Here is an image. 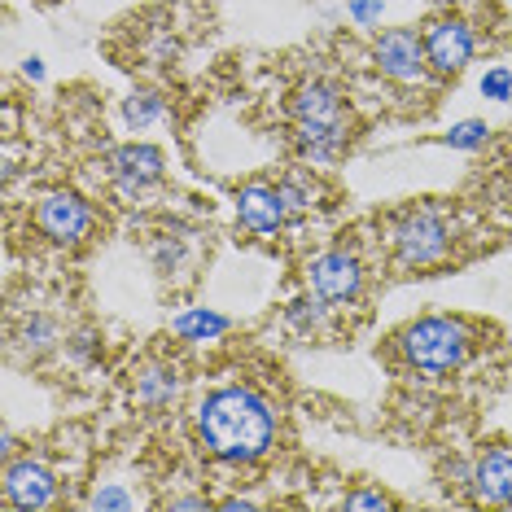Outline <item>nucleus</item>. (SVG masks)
Returning <instances> with one entry per match:
<instances>
[{"label": "nucleus", "mask_w": 512, "mask_h": 512, "mask_svg": "<svg viewBox=\"0 0 512 512\" xmlns=\"http://www.w3.org/2000/svg\"><path fill=\"white\" fill-rule=\"evenodd\" d=\"M390 241L403 267H434L451 250V224L434 206H407L403 215H394Z\"/></svg>", "instance_id": "obj_4"}, {"label": "nucleus", "mask_w": 512, "mask_h": 512, "mask_svg": "<svg viewBox=\"0 0 512 512\" xmlns=\"http://www.w3.org/2000/svg\"><path fill=\"white\" fill-rule=\"evenodd\" d=\"M84 508H92V512H127V508H136V495H127L123 486H97V491L88 495V504Z\"/></svg>", "instance_id": "obj_19"}, {"label": "nucleus", "mask_w": 512, "mask_h": 512, "mask_svg": "<svg viewBox=\"0 0 512 512\" xmlns=\"http://www.w3.org/2000/svg\"><path fill=\"white\" fill-rule=\"evenodd\" d=\"M281 197H285V206H289V219H298V215H307L311 206H316V189H311L302 176L294 180H281Z\"/></svg>", "instance_id": "obj_20"}, {"label": "nucleus", "mask_w": 512, "mask_h": 512, "mask_svg": "<svg viewBox=\"0 0 512 512\" xmlns=\"http://www.w3.org/2000/svg\"><path fill=\"white\" fill-rule=\"evenodd\" d=\"M22 71H27V79H44V66H40V57H31V62L22 66Z\"/></svg>", "instance_id": "obj_27"}, {"label": "nucleus", "mask_w": 512, "mask_h": 512, "mask_svg": "<svg viewBox=\"0 0 512 512\" xmlns=\"http://www.w3.org/2000/svg\"><path fill=\"white\" fill-rule=\"evenodd\" d=\"M482 92L491 101H508L512 97V71H508V66H495V71H486L482 75Z\"/></svg>", "instance_id": "obj_21"}, {"label": "nucleus", "mask_w": 512, "mask_h": 512, "mask_svg": "<svg viewBox=\"0 0 512 512\" xmlns=\"http://www.w3.org/2000/svg\"><path fill=\"white\" fill-rule=\"evenodd\" d=\"M442 5H469V0H442Z\"/></svg>", "instance_id": "obj_28"}, {"label": "nucleus", "mask_w": 512, "mask_h": 512, "mask_svg": "<svg viewBox=\"0 0 512 512\" xmlns=\"http://www.w3.org/2000/svg\"><path fill=\"white\" fill-rule=\"evenodd\" d=\"M399 351L407 359V368H416L421 377H447V372L464 368V359L473 351V333L464 320L429 316V320L407 324L399 333Z\"/></svg>", "instance_id": "obj_3"}, {"label": "nucleus", "mask_w": 512, "mask_h": 512, "mask_svg": "<svg viewBox=\"0 0 512 512\" xmlns=\"http://www.w3.org/2000/svg\"><path fill=\"white\" fill-rule=\"evenodd\" d=\"M18 342L27 346L31 355H40V351H53V346L62 342V329H57V320H49V316H31L27 324H22Z\"/></svg>", "instance_id": "obj_17"}, {"label": "nucleus", "mask_w": 512, "mask_h": 512, "mask_svg": "<svg viewBox=\"0 0 512 512\" xmlns=\"http://www.w3.org/2000/svg\"><path fill=\"white\" fill-rule=\"evenodd\" d=\"M346 508H394V499L381 491H355V495H346Z\"/></svg>", "instance_id": "obj_23"}, {"label": "nucleus", "mask_w": 512, "mask_h": 512, "mask_svg": "<svg viewBox=\"0 0 512 512\" xmlns=\"http://www.w3.org/2000/svg\"><path fill=\"white\" fill-rule=\"evenodd\" d=\"M473 495L491 508H508L512 504V447H491L482 451L469 473Z\"/></svg>", "instance_id": "obj_12"}, {"label": "nucleus", "mask_w": 512, "mask_h": 512, "mask_svg": "<svg viewBox=\"0 0 512 512\" xmlns=\"http://www.w3.org/2000/svg\"><path fill=\"white\" fill-rule=\"evenodd\" d=\"M0 456H5V460L18 456V442H14V434H9V429H5V438H0Z\"/></svg>", "instance_id": "obj_25"}, {"label": "nucleus", "mask_w": 512, "mask_h": 512, "mask_svg": "<svg viewBox=\"0 0 512 512\" xmlns=\"http://www.w3.org/2000/svg\"><path fill=\"white\" fill-rule=\"evenodd\" d=\"M289 114H294V141L302 149V158L333 162L346 154L355 119H351V106H346L337 84H329V79H307V84H298L294 97H289Z\"/></svg>", "instance_id": "obj_2"}, {"label": "nucleus", "mask_w": 512, "mask_h": 512, "mask_svg": "<svg viewBox=\"0 0 512 512\" xmlns=\"http://www.w3.org/2000/svg\"><path fill=\"white\" fill-rule=\"evenodd\" d=\"M508 167H512V149H508Z\"/></svg>", "instance_id": "obj_29"}, {"label": "nucleus", "mask_w": 512, "mask_h": 512, "mask_svg": "<svg viewBox=\"0 0 512 512\" xmlns=\"http://www.w3.org/2000/svg\"><path fill=\"white\" fill-rule=\"evenodd\" d=\"M197 442L224 464H250L267 456L276 438V412L259 390L250 386H224L206 394V403L193 412Z\"/></svg>", "instance_id": "obj_1"}, {"label": "nucleus", "mask_w": 512, "mask_h": 512, "mask_svg": "<svg viewBox=\"0 0 512 512\" xmlns=\"http://www.w3.org/2000/svg\"><path fill=\"white\" fill-rule=\"evenodd\" d=\"M372 62L381 75H390L394 84H412L425 75V40L412 27H390L372 40Z\"/></svg>", "instance_id": "obj_8"}, {"label": "nucleus", "mask_w": 512, "mask_h": 512, "mask_svg": "<svg viewBox=\"0 0 512 512\" xmlns=\"http://www.w3.org/2000/svg\"><path fill=\"white\" fill-rule=\"evenodd\" d=\"M224 508H228V512H237V508L250 512V508H259V504H254V499H246V495H232V499H224Z\"/></svg>", "instance_id": "obj_26"}, {"label": "nucleus", "mask_w": 512, "mask_h": 512, "mask_svg": "<svg viewBox=\"0 0 512 512\" xmlns=\"http://www.w3.org/2000/svg\"><path fill=\"white\" fill-rule=\"evenodd\" d=\"M0 495H5V504L14 512H44L57 504V477L36 456H14V460H5Z\"/></svg>", "instance_id": "obj_7"}, {"label": "nucleus", "mask_w": 512, "mask_h": 512, "mask_svg": "<svg viewBox=\"0 0 512 512\" xmlns=\"http://www.w3.org/2000/svg\"><path fill=\"white\" fill-rule=\"evenodd\" d=\"M171 329H176V337H184V342H211V337L228 333V316L206 311V307H193V311H184V316L171 320Z\"/></svg>", "instance_id": "obj_14"}, {"label": "nucleus", "mask_w": 512, "mask_h": 512, "mask_svg": "<svg viewBox=\"0 0 512 512\" xmlns=\"http://www.w3.org/2000/svg\"><path fill=\"white\" fill-rule=\"evenodd\" d=\"M180 399V372L171 364H149L136 372V403L149 407V412H162Z\"/></svg>", "instance_id": "obj_13"}, {"label": "nucleus", "mask_w": 512, "mask_h": 512, "mask_svg": "<svg viewBox=\"0 0 512 512\" xmlns=\"http://www.w3.org/2000/svg\"><path fill=\"white\" fill-rule=\"evenodd\" d=\"M346 9H351V18L359 27H372V22L386 14V0H346Z\"/></svg>", "instance_id": "obj_22"}, {"label": "nucleus", "mask_w": 512, "mask_h": 512, "mask_svg": "<svg viewBox=\"0 0 512 512\" xmlns=\"http://www.w3.org/2000/svg\"><path fill=\"white\" fill-rule=\"evenodd\" d=\"M167 508H176V512H193V508H206V495H180V499H167Z\"/></svg>", "instance_id": "obj_24"}, {"label": "nucleus", "mask_w": 512, "mask_h": 512, "mask_svg": "<svg viewBox=\"0 0 512 512\" xmlns=\"http://www.w3.org/2000/svg\"><path fill=\"white\" fill-rule=\"evenodd\" d=\"M106 171L123 197H141L145 189H154L162 180L167 158H162V149H154V145H119V149H110Z\"/></svg>", "instance_id": "obj_9"}, {"label": "nucleus", "mask_w": 512, "mask_h": 512, "mask_svg": "<svg viewBox=\"0 0 512 512\" xmlns=\"http://www.w3.org/2000/svg\"><path fill=\"white\" fill-rule=\"evenodd\" d=\"M285 320L294 324L298 333H324V324H329V302H320L316 294L298 298L285 307Z\"/></svg>", "instance_id": "obj_16"}, {"label": "nucleus", "mask_w": 512, "mask_h": 512, "mask_svg": "<svg viewBox=\"0 0 512 512\" xmlns=\"http://www.w3.org/2000/svg\"><path fill=\"white\" fill-rule=\"evenodd\" d=\"M237 219L259 237H272L276 228L289 219V206L281 197V184H267V180H250L246 189L237 193Z\"/></svg>", "instance_id": "obj_11"}, {"label": "nucleus", "mask_w": 512, "mask_h": 512, "mask_svg": "<svg viewBox=\"0 0 512 512\" xmlns=\"http://www.w3.org/2000/svg\"><path fill=\"white\" fill-rule=\"evenodd\" d=\"M486 141H491V127H486L482 119L451 123V127H447V136H442V145H451V149H482Z\"/></svg>", "instance_id": "obj_18"}, {"label": "nucleus", "mask_w": 512, "mask_h": 512, "mask_svg": "<svg viewBox=\"0 0 512 512\" xmlns=\"http://www.w3.org/2000/svg\"><path fill=\"white\" fill-rule=\"evenodd\" d=\"M421 40H425V62L438 75H460L473 62V49H477L464 18H434Z\"/></svg>", "instance_id": "obj_10"}, {"label": "nucleus", "mask_w": 512, "mask_h": 512, "mask_svg": "<svg viewBox=\"0 0 512 512\" xmlns=\"http://www.w3.org/2000/svg\"><path fill=\"white\" fill-rule=\"evenodd\" d=\"M31 224H36V232H40V237H49L53 246H79V241H88L97 215H92V206L79 193L53 189V193H44L36 202Z\"/></svg>", "instance_id": "obj_5"}, {"label": "nucleus", "mask_w": 512, "mask_h": 512, "mask_svg": "<svg viewBox=\"0 0 512 512\" xmlns=\"http://www.w3.org/2000/svg\"><path fill=\"white\" fill-rule=\"evenodd\" d=\"M162 114H167V106H162L158 92H132V97L123 101V123L132 127V132H145V127H154Z\"/></svg>", "instance_id": "obj_15"}, {"label": "nucleus", "mask_w": 512, "mask_h": 512, "mask_svg": "<svg viewBox=\"0 0 512 512\" xmlns=\"http://www.w3.org/2000/svg\"><path fill=\"white\" fill-rule=\"evenodd\" d=\"M307 294H316L329 307H346L364 294V263L355 250H324L307 267Z\"/></svg>", "instance_id": "obj_6"}]
</instances>
